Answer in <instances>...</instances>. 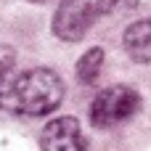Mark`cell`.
<instances>
[{"mask_svg": "<svg viewBox=\"0 0 151 151\" xmlns=\"http://www.w3.org/2000/svg\"><path fill=\"white\" fill-rule=\"evenodd\" d=\"M64 101V82L53 69L35 66L0 77V109L27 117H42Z\"/></svg>", "mask_w": 151, "mask_h": 151, "instance_id": "cell-1", "label": "cell"}, {"mask_svg": "<svg viewBox=\"0 0 151 151\" xmlns=\"http://www.w3.org/2000/svg\"><path fill=\"white\" fill-rule=\"evenodd\" d=\"M141 106V96L130 85H111L90 104V122L96 127H117L127 122Z\"/></svg>", "mask_w": 151, "mask_h": 151, "instance_id": "cell-2", "label": "cell"}, {"mask_svg": "<svg viewBox=\"0 0 151 151\" xmlns=\"http://www.w3.org/2000/svg\"><path fill=\"white\" fill-rule=\"evenodd\" d=\"M96 19L98 11L93 0H64L53 16V35L64 42H77L88 35Z\"/></svg>", "mask_w": 151, "mask_h": 151, "instance_id": "cell-3", "label": "cell"}, {"mask_svg": "<svg viewBox=\"0 0 151 151\" xmlns=\"http://www.w3.org/2000/svg\"><path fill=\"white\" fill-rule=\"evenodd\" d=\"M40 146H42V151H85L88 149L82 130H80V122L74 117L50 119L42 130Z\"/></svg>", "mask_w": 151, "mask_h": 151, "instance_id": "cell-4", "label": "cell"}, {"mask_svg": "<svg viewBox=\"0 0 151 151\" xmlns=\"http://www.w3.org/2000/svg\"><path fill=\"white\" fill-rule=\"evenodd\" d=\"M125 50L133 61L138 64H149L151 61V19H141L135 24H130L122 35Z\"/></svg>", "mask_w": 151, "mask_h": 151, "instance_id": "cell-5", "label": "cell"}, {"mask_svg": "<svg viewBox=\"0 0 151 151\" xmlns=\"http://www.w3.org/2000/svg\"><path fill=\"white\" fill-rule=\"evenodd\" d=\"M101 66H104V48L85 50L77 61V80L85 82V85H93L101 74Z\"/></svg>", "mask_w": 151, "mask_h": 151, "instance_id": "cell-6", "label": "cell"}, {"mask_svg": "<svg viewBox=\"0 0 151 151\" xmlns=\"http://www.w3.org/2000/svg\"><path fill=\"white\" fill-rule=\"evenodd\" d=\"M96 3V11H98V16H104V13H114V11H122V8H135L138 5V0H93Z\"/></svg>", "mask_w": 151, "mask_h": 151, "instance_id": "cell-7", "label": "cell"}]
</instances>
